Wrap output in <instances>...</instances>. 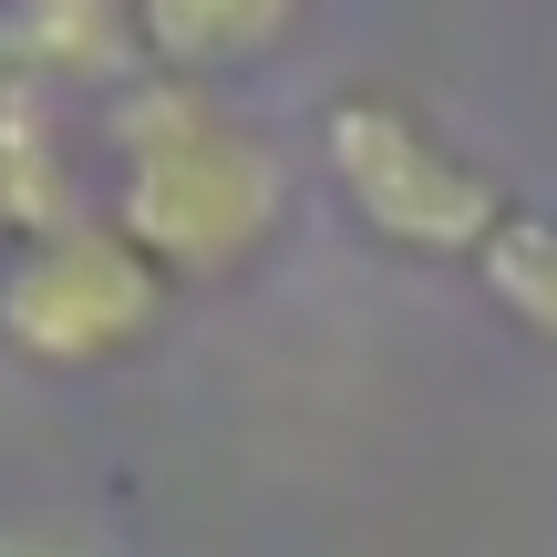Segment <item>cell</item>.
I'll use <instances>...</instances> for the list:
<instances>
[{"mask_svg": "<svg viewBox=\"0 0 557 557\" xmlns=\"http://www.w3.org/2000/svg\"><path fill=\"white\" fill-rule=\"evenodd\" d=\"M103 156H114L103 218H114L165 278H238L269 248L278 156L218 83L135 73L103 103Z\"/></svg>", "mask_w": 557, "mask_h": 557, "instance_id": "6da1fadb", "label": "cell"}, {"mask_svg": "<svg viewBox=\"0 0 557 557\" xmlns=\"http://www.w3.org/2000/svg\"><path fill=\"white\" fill-rule=\"evenodd\" d=\"M320 165L341 176L351 218L403 259H485V238L517 218L485 165H465L413 103L372 94V83L320 103Z\"/></svg>", "mask_w": 557, "mask_h": 557, "instance_id": "7a4b0ae2", "label": "cell"}, {"mask_svg": "<svg viewBox=\"0 0 557 557\" xmlns=\"http://www.w3.org/2000/svg\"><path fill=\"white\" fill-rule=\"evenodd\" d=\"M165 289L176 278L145 259L114 218H83L62 238L11 248V269H0V341L32 372H94V361H124V351L156 341Z\"/></svg>", "mask_w": 557, "mask_h": 557, "instance_id": "3957f363", "label": "cell"}, {"mask_svg": "<svg viewBox=\"0 0 557 557\" xmlns=\"http://www.w3.org/2000/svg\"><path fill=\"white\" fill-rule=\"evenodd\" d=\"M83 218H103V207H83V186H73L62 94L0 73V227L32 248V238H62V227H83Z\"/></svg>", "mask_w": 557, "mask_h": 557, "instance_id": "277c9868", "label": "cell"}, {"mask_svg": "<svg viewBox=\"0 0 557 557\" xmlns=\"http://www.w3.org/2000/svg\"><path fill=\"white\" fill-rule=\"evenodd\" d=\"M0 73L11 83H135L145 73V32L135 11H103V0H32V11H0Z\"/></svg>", "mask_w": 557, "mask_h": 557, "instance_id": "5b68a950", "label": "cell"}, {"mask_svg": "<svg viewBox=\"0 0 557 557\" xmlns=\"http://www.w3.org/2000/svg\"><path fill=\"white\" fill-rule=\"evenodd\" d=\"M135 32H145V73L218 83L227 62L289 41V11L278 0H156V11H135Z\"/></svg>", "mask_w": 557, "mask_h": 557, "instance_id": "8992f818", "label": "cell"}, {"mask_svg": "<svg viewBox=\"0 0 557 557\" xmlns=\"http://www.w3.org/2000/svg\"><path fill=\"white\" fill-rule=\"evenodd\" d=\"M475 278H485V299H496L527 341L557 351V218H506L496 238H485Z\"/></svg>", "mask_w": 557, "mask_h": 557, "instance_id": "52a82bcc", "label": "cell"}]
</instances>
